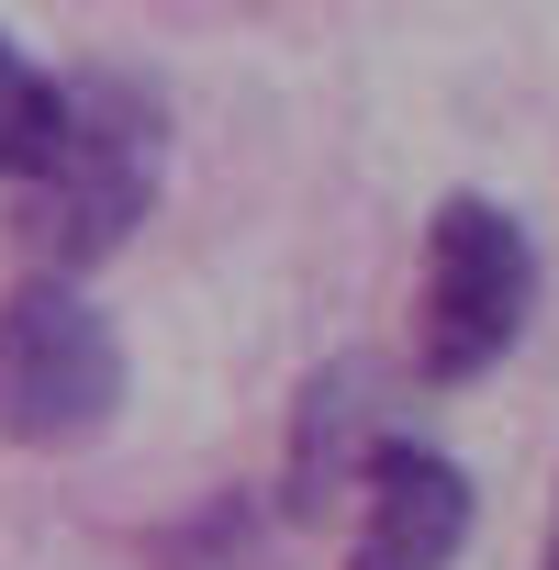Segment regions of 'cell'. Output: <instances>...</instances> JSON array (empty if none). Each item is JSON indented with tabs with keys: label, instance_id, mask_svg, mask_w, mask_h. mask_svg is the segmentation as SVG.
Masks as SVG:
<instances>
[{
	"label": "cell",
	"instance_id": "cell-1",
	"mask_svg": "<svg viewBox=\"0 0 559 570\" xmlns=\"http://www.w3.org/2000/svg\"><path fill=\"white\" fill-rule=\"evenodd\" d=\"M157 157H168V112L124 79V68H79L68 79V135L57 157L23 179V235L46 268H101L146 213H157Z\"/></svg>",
	"mask_w": 559,
	"mask_h": 570
},
{
	"label": "cell",
	"instance_id": "cell-2",
	"mask_svg": "<svg viewBox=\"0 0 559 570\" xmlns=\"http://www.w3.org/2000/svg\"><path fill=\"white\" fill-rule=\"evenodd\" d=\"M537 314V235L481 202V190H448L425 213V268H414V370L437 392H470L514 358Z\"/></svg>",
	"mask_w": 559,
	"mask_h": 570
},
{
	"label": "cell",
	"instance_id": "cell-3",
	"mask_svg": "<svg viewBox=\"0 0 559 570\" xmlns=\"http://www.w3.org/2000/svg\"><path fill=\"white\" fill-rule=\"evenodd\" d=\"M124 414V336L68 268H35L0 292V448H90Z\"/></svg>",
	"mask_w": 559,
	"mask_h": 570
},
{
	"label": "cell",
	"instance_id": "cell-4",
	"mask_svg": "<svg viewBox=\"0 0 559 570\" xmlns=\"http://www.w3.org/2000/svg\"><path fill=\"white\" fill-rule=\"evenodd\" d=\"M470 470L425 436H381V459L347 492V570H459L470 548Z\"/></svg>",
	"mask_w": 559,
	"mask_h": 570
},
{
	"label": "cell",
	"instance_id": "cell-5",
	"mask_svg": "<svg viewBox=\"0 0 559 570\" xmlns=\"http://www.w3.org/2000/svg\"><path fill=\"white\" fill-rule=\"evenodd\" d=\"M381 381L359 370V358H336V370H314L303 381V414H292V514H336L347 492H359V470L381 459Z\"/></svg>",
	"mask_w": 559,
	"mask_h": 570
},
{
	"label": "cell",
	"instance_id": "cell-6",
	"mask_svg": "<svg viewBox=\"0 0 559 570\" xmlns=\"http://www.w3.org/2000/svg\"><path fill=\"white\" fill-rule=\"evenodd\" d=\"M57 135H68V79L35 68L12 35H0V179L23 190V179L57 157Z\"/></svg>",
	"mask_w": 559,
	"mask_h": 570
},
{
	"label": "cell",
	"instance_id": "cell-7",
	"mask_svg": "<svg viewBox=\"0 0 559 570\" xmlns=\"http://www.w3.org/2000/svg\"><path fill=\"white\" fill-rule=\"evenodd\" d=\"M548 570H559V525H548Z\"/></svg>",
	"mask_w": 559,
	"mask_h": 570
}]
</instances>
